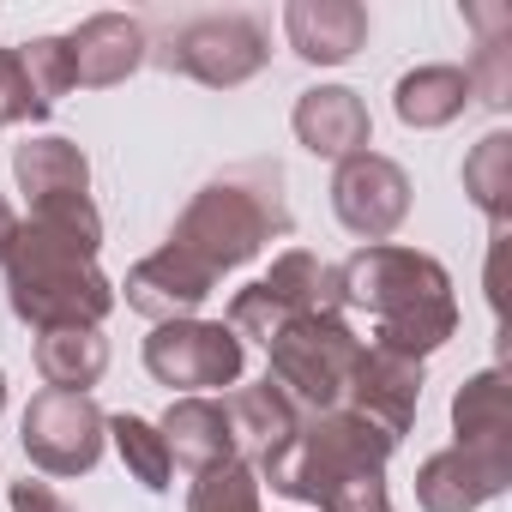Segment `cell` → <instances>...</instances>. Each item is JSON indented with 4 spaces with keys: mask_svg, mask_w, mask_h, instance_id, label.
I'll list each match as a JSON object with an SVG mask.
<instances>
[{
    "mask_svg": "<svg viewBox=\"0 0 512 512\" xmlns=\"http://www.w3.org/2000/svg\"><path fill=\"white\" fill-rule=\"evenodd\" d=\"M109 440H115V452H121V464L151 488V494H169V476H175V464H169V446H163V434H157V422H145V416H109Z\"/></svg>",
    "mask_w": 512,
    "mask_h": 512,
    "instance_id": "cell-25",
    "label": "cell"
},
{
    "mask_svg": "<svg viewBox=\"0 0 512 512\" xmlns=\"http://www.w3.org/2000/svg\"><path fill=\"white\" fill-rule=\"evenodd\" d=\"M157 434H163V446H169V464H181V470H193V476H205V470L241 458L223 398H199V392H193V398H175V404L163 410Z\"/></svg>",
    "mask_w": 512,
    "mask_h": 512,
    "instance_id": "cell-16",
    "label": "cell"
},
{
    "mask_svg": "<svg viewBox=\"0 0 512 512\" xmlns=\"http://www.w3.org/2000/svg\"><path fill=\"white\" fill-rule=\"evenodd\" d=\"M13 512H73V506H67L49 482H31V476H25V482H13Z\"/></svg>",
    "mask_w": 512,
    "mask_h": 512,
    "instance_id": "cell-29",
    "label": "cell"
},
{
    "mask_svg": "<svg viewBox=\"0 0 512 512\" xmlns=\"http://www.w3.org/2000/svg\"><path fill=\"white\" fill-rule=\"evenodd\" d=\"M127 308L133 314H145V320H157V326H169V320H193V308L217 290V278L211 272H199L187 253H175V247H157V253H145V260L127 272Z\"/></svg>",
    "mask_w": 512,
    "mask_h": 512,
    "instance_id": "cell-15",
    "label": "cell"
},
{
    "mask_svg": "<svg viewBox=\"0 0 512 512\" xmlns=\"http://www.w3.org/2000/svg\"><path fill=\"white\" fill-rule=\"evenodd\" d=\"M512 488V446H464L452 440L446 452L422 458L416 470V500L422 512H476Z\"/></svg>",
    "mask_w": 512,
    "mask_h": 512,
    "instance_id": "cell-11",
    "label": "cell"
},
{
    "mask_svg": "<svg viewBox=\"0 0 512 512\" xmlns=\"http://www.w3.org/2000/svg\"><path fill=\"white\" fill-rule=\"evenodd\" d=\"M0 410H7V374H0Z\"/></svg>",
    "mask_w": 512,
    "mask_h": 512,
    "instance_id": "cell-31",
    "label": "cell"
},
{
    "mask_svg": "<svg viewBox=\"0 0 512 512\" xmlns=\"http://www.w3.org/2000/svg\"><path fill=\"white\" fill-rule=\"evenodd\" d=\"M13 235H19V211L0 199V266H7V253H13Z\"/></svg>",
    "mask_w": 512,
    "mask_h": 512,
    "instance_id": "cell-30",
    "label": "cell"
},
{
    "mask_svg": "<svg viewBox=\"0 0 512 512\" xmlns=\"http://www.w3.org/2000/svg\"><path fill=\"white\" fill-rule=\"evenodd\" d=\"M67 55H73V85L109 91V85H127L151 61V37L127 13H91L79 31H67Z\"/></svg>",
    "mask_w": 512,
    "mask_h": 512,
    "instance_id": "cell-13",
    "label": "cell"
},
{
    "mask_svg": "<svg viewBox=\"0 0 512 512\" xmlns=\"http://www.w3.org/2000/svg\"><path fill=\"white\" fill-rule=\"evenodd\" d=\"M103 440H109V416L97 410L91 392L43 386L25 404V416H19V446H25V458L43 476H85V470H97Z\"/></svg>",
    "mask_w": 512,
    "mask_h": 512,
    "instance_id": "cell-8",
    "label": "cell"
},
{
    "mask_svg": "<svg viewBox=\"0 0 512 512\" xmlns=\"http://www.w3.org/2000/svg\"><path fill=\"white\" fill-rule=\"evenodd\" d=\"M290 127H296V139H302L314 157H326V163H350V157H362V151L374 145L368 103H362L350 85H314V91H302L296 109H290Z\"/></svg>",
    "mask_w": 512,
    "mask_h": 512,
    "instance_id": "cell-14",
    "label": "cell"
},
{
    "mask_svg": "<svg viewBox=\"0 0 512 512\" xmlns=\"http://www.w3.org/2000/svg\"><path fill=\"white\" fill-rule=\"evenodd\" d=\"M103 247V211L91 199L37 205L19 217L13 253H7V302L31 332H103L115 314V284L97 266Z\"/></svg>",
    "mask_w": 512,
    "mask_h": 512,
    "instance_id": "cell-1",
    "label": "cell"
},
{
    "mask_svg": "<svg viewBox=\"0 0 512 512\" xmlns=\"http://www.w3.org/2000/svg\"><path fill=\"white\" fill-rule=\"evenodd\" d=\"M416 404H422V362L392 356V350H380V344H362L338 410H350V416L374 422L380 434L404 440L410 422H416Z\"/></svg>",
    "mask_w": 512,
    "mask_h": 512,
    "instance_id": "cell-12",
    "label": "cell"
},
{
    "mask_svg": "<svg viewBox=\"0 0 512 512\" xmlns=\"http://www.w3.org/2000/svg\"><path fill=\"white\" fill-rule=\"evenodd\" d=\"M392 109H398V121H404V127L434 133V127H446V121H458V115L470 109V79H464V67H446V61L416 67V73H404V79H398Z\"/></svg>",
    "mask_w": 512,
    "mask_h": 512,
    "instance_id": "cell-19",
    "label": "cell"
},
{
    "mask_svg": "<svg viewBox=\"0 0 512 512\" xmlns=\"http://www.w3.org/2000/svg\"><path fill=\"white\" fill-rule=\"evenodd\" d=\"M464 193L494 229L506 223V211H512V133L494 127L488 139H476V151L464 157Z\"/></svg>",
    "mask_w": 512,
    "mask_h": 512,
    "instance_id": "cell-24",
    "label": "cell"
},
{
    "mask_svg": "<svg viewBox=\"0 0 512 512\" xmlns=\"http://www.w3.org/2000/svg\"><path fill=\"white\" fill-rule=\"evenodd\" d=\"M344 278V308H368L374 314V338L380 350L392 356H434L452 332H458V302H452V278L434 253H416V247H392V241H374L362 253L338 266Z\"/></svg>",
    "mask_w": 512,
    "mask_h": 512,
    "instance_id": "cell-3",
    "label": "cell"
},
{
    "mask_svg": "<svg viewBox=\"0 0 512 512\" xmlns=\"http://www.w3.org/2000/svg\"><path fill=\"white\" fill-rule=\"evenodd\" d=\"M25 121H49V103L31 91L19 49H0V127H25Z\"/></svg>",
    "mask_w": 512,
    "mask_h": 512,
    "instance_id": "cell-28",
    "label": "cell"
},
{
    "mask_svg": "<svg viewBox=\"0 0 512 512\" xmlns=\"http://www.w3.org/2000/svg\"><path fill=\"white\" fill-rule=\"evenodd\" d=\"M302 314H344V278L332 260H320V253L308 247H290L272 260V272L260 284H247L229 296V332L247 344V338H272L278 326L302 320Z\"/></svg>",
    "mask_w": 512,
    "mask_h": 512,
    "instance_id": "cell-6",
    "label": "cell"
},
{
    "mask_svg": "<svg viewBox=\"0 0 512 512\" xmlns=\"http://www.w3.org/2000/svg\"><path fill=\"white\" fill-rule=\"evenodd\" d=\"M19 61L31 73V91L55 109L67 91H73V55H67V37H31L19 43Z\"/></svg>",
    "mask_w": 512,
    "mask_h": 512,
    "instance_id": "cell-27",
    "label": "cell"
},
{
    "mask_svg": "<svg viewBox=\"0 0 512 512\" xmlns=\"http://www.w3.org/2000/svg\"><path fill=\"white\" fill-rule=\"evenodd\" d=\"M109 368V338L79 326V332H37V374L55 392H91Z\"/></svg>",
    "mask_w": 512,
    "mask_h": 512,
    "instance_id": "cell-21",
    "label": "cell"
},
{
    "mask_svg": "<svg viewBox=\"0 0 512 512\" xmlns=\"http://www.w3.org/2000/svg\"><path fill=\"white\" fill-rule=\"evenodd\" d=\"M332 211H338V223L356 241L374 247L392 229H404V217H410V175L392 157L362 151V157L338 163V175H332Z\"/></svg>",
    "mask_w": 512,
    "mask_h": 512,
    "instance_id": "cell-10",
    "label": "cell"
},
{
    "mask_svg": "<svg viewBox=\"0 0 512 512\" xmlns=\"http://www.w3.org/2000/svg\"><path fill=\"white\" fill-rule=\"evenodd\" d=\"M223 410H229L235 446H241V452H253V458H266V452H272L278 440H290V434H296V422H302V410H296L272 380L229 392V398H223Z\"/></svg>",
    "mask_w": 512,
    "mask_h": 512,
    "instance_id": "cell-20",
    "label": "cell"
},
{
    "mask_svg": "<svg viewBox=\"0 0 512 512\" xmlns=\"http://www.w3.org/2000/svg\"><path fill=\"white\" fill-rule=\"evenodd\" d=\"M452 434L464 446H512V410H506V374L482 368L452 398Z\"/></svg>",
    "mask_w": 512,
    "mask_h": 512,
    "instance_id": "cell-22",
    "label": "cell"
},
{
    "mask_svg": "<svg viewBox=\"0 0 512 512\" xmlns=\"http://www.w3.org/2000/svg\"><path fill=\"white\" fill-rule=\"evenodd\" d=\"M151 61L163 73L199 79L211 91H235V85H247L253 73L272 61V37H266L260 19H247V13H205V19L175 25L151 49Z\"/></svg>",
    "mask_w": 512,
    "mask_h": 512,
    "instance_id": "cell-7",
    "label": "cell"
},
{
    "mask_svg": "<svg viewBox=\"0 0 512 512\" xmlns=\"http://www.w3.org/2000/svg\"><path fill=\"white\" fill-rule=\"evenodd\" d=\"M13 175H19V193L31 199V211L37 205H67V199H91V163L61 133L25 139L19 157H13Z\"/></svg>",
    "mask_w": 512,
    "mask_h": 512,
    "instance_id": "cell-18",
    "label": "cell"
},
{
    "mask_svg": "<svg viewBox=\"0 0 512 512\" xmlns=\"http://www.w3.org/2000/svg\"><path fill=\"white\" fill-rule=\"evenodd\" d=\"M247 362V344L223 320H169L145 338V368L157 386H175L181 398H205L211 386H235Z\"/></svg>",
    "mask_w": 512,
    "mask_h": 512,
    "instance_id": "cell-9",
    "label": "cell"
},
{
    "mask_svg": "<svg viewBox=\"0 0 512 512\" xmlns=\"http://www.w3.org/2000/svg\"><path fill=\"white\" fill-rule=\"evenodd\" d=\"M362 356V338L350 332L344 314H302L290 326H278L266 338V380L302 410H338L344 404V386H350V368Z\"/></svg>",
    "mask_w": 512,
    "mask_h": 512,
    "instance_id": "cell-5",
    "label": "cell"
},
{
    "mask_svg": "<svg viewBox=\"0 0 512 512\" xmlns=\"http://www.w3.org/2000/svg\"><path fill=\"white\" fill-rule=\"evenodd\" d=\"M398 452L392 434L350 410H314L296 422L290 440H278L266 458H253V476L272 482L284 500H308L320 512H392L386 494V458Z\"/></svg>",
    "mask_w": 512,
    "mask_h": 512,
    "instance_id": "cell-2",
    "label": "cell"
},
{
    "mask_svg": "<svg viewBox=\"0 0 512 512\" xmlns=\"http://www.w3.org/2000/svg\"><path fill=\"white\" fill-rule=\"evenodd\" d=\"M290 235V205H284V169L266 163V157H253V163H235L223 175H211L187 211L175 217L169 241L175 253H187V260L211 278L247 266V260H260V253Z\"/></svg>",
    "mask_w": 512,
    "mask_h": 512,
    "instance_id": "cell-4",
    "label": "cell"
},
{
    "mask_svg": "<svg viewBox=\"0 0 512 512\" xmlns=\"http://www.w3.org/2000/svg\"><path fill=\"white\" fill-rule=\"evenodd\" d=\"M464 19L482 31L464 79H470V97H482L488 109H506L512 97V67H506V37H512V13L506 7H464Z\"/></svg>",
    "mask_w": 512,
    "mask_h": 512,
    "instance_id": "cell-23",
    "label": "cell"
},
{
    "mask_svg": "<svg viewBox=\"0 0 512 512\" xmlns=\"http://www.w3.org/2000/svg\"><path fill=\"white\" fill-rule=\"evenodd\" d=\"M187 512H260V476L247 458H229L187 488Z\"/></svg>",
    "mask_w": 512,
    "mask_h": 512,
    "instance_id": "cell-26",
    "label": "cell"
},
{
    "mask_svg": "<svg viewBox=\"0 0 512 512\" xmlns=\"http://www.w3.org/2000/svg\"><path fill=\"white\" fill-rule=\"evenodd\" d=\"M290 49L314 67H344L368 43V13L356 0H290L284 7Z\"/></svg>",
    "mask_w": 512,
    "mask_h": 512,
    "instance_id": "cell-17",
    "label": "cell"
}]
</instances>
